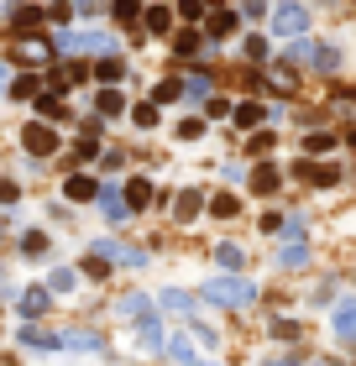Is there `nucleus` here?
Wrapping results in <instances>:
<instances>
[{"instance_id": "nucleus-1", "label": "nucleus", "mask_w": 356, "mask_h": 366, "mask_svg": "<svg viewBox=\"0 0 356 366\" xmlns=\"http://www.w3.org/2000/svg\"><path fill=\"white\" fill-rule=\"evenodd\" d=\"M204 298L220 304V309H247L251 298H257V288H251L247 277H215V283L204 288Z\"/></svg>"}, {"instance_id": "nucleus-2", "label": "nucleus", "mask_w": 356, "mask_h": 366, "mask_svg": "<svg viewBox=\"0 0 356 366\" xmlns=\"http://www.w3.org/2000/svg\"><path fill=\"white\" fill-rule=\"evenodd\" d=\"M53 53H116V37L110 32H73V37H63Z\"/></svg>"}, {"instance_id": "nucleus-3", "label": "nucleus", "mask_w": 356, "mask_h": 366, "mask_svg": "<svg viewBox=\"0 0 356 366\" xmlns=\"http://www.w3.org/2000/svg\"><path fill=\"white\" fill-rule=\"evenodd\" d=\"M267 21H273L278 37H299V32H304V21H309V11L299 6V0H283V6H273V16H267Z\"/></svg>"}, {"instance_id": "nucleus-4", "label": "nucleus", "mask_w": 356, "mask_h": 366, "mask_svg": "<svg viewBox=\"0 0 356 366\" xmlns=\"http://www.w3.org/2000/svg\"><path fill=\"white\" fill-rule=\"evenodd\" d=\"M21 142H26V152H32V157H48L53 147H58V136H53L48 120H37V126H26V131H21Z\"/></svg>"}, {"instance_id": "nucleus-5", "label": "nucleus", "mask_w": 356, "mask_h": 366, "mask_svg": "<svg viewBox=\"0 0 356 366\" xmlns=\"http://www.w3.org/2000/svg\"><path fill=\"white\" fill-rule=\"evenodd\" d=\"M95 199H100V210H105V220H126V199H121V189H116V183L95 189Z\"/></svg>"}, {"instance_id": "nucleus-6", "label": "nucleus", "mask_w": 356, "mask_h": 366, "mask_svg": "<svg viewBox=\"0 0 356 366\" xmlns=\"http://www.w3.org/2000/svg\"><path fill=\"white\" fill-rule=\"evenodd\" d=\"M121 199H126V210H147V204H152V183H147V178H131Z\"/></svg>"}, {"instance_id": "nucleus-7", "label": "nucleus", "mask_w": 356, "mask_h": 366, "mask_svg": "<svg viewBox=\"0 0 356 366\" xmlns=\"http://www.w3.org/2000/svg\"><path fill=\"white\" fill-rule=\"evenodd\" d=\"M48 58H53L48 37H21V63H48Z\"/></svg>"}, {"instance_id": "nucleus-8", "label": "nucleus", "mask_w": 356, "mask_h": 366, "mask_svg": "<svg viewBox=\"0 0 356 366\" xmlns=\"http://www.w3.org/2000/svg\"><path fill=\"white\" fill-rule=\"evenodd\" d=\"M294 178H309V183H320V189H330V183H335L341 173H335V167H314V163H299V167H294Z\"/></svg>"}, {"instance_id": "nucleus-9", "label": "nucleus", "mask_w": 356, "mask_h": 366, "mask_svg": "<svg viewBox=\"0 0 356 366\" xmlns=\"http://www.w3.org/2000/svg\"><path fill=\"white\" fill-rule=\"evenodd\" d=\"M95 189H100V183H95L89 173H73L69 183H63V194H69V199H95Z\"/></svg>"}, {"instance_id": "nucleus-10", "label": "nucleus", "mask_w": 356, "mask_h": 366, "mask_svg": "<svg viewBox=\"0 0 356 366\" xmlns=\"http://www.w3.org/2000/svg\"><path fill=\"white\" fill-rule=\"evenodd\" d=\"M21 314H26V319L48 314V288H26V293H21Z\"/></svg>"}, {"instance_id": "nucleus-11", "label": "nucleus", "mask_w": 356, "mask_h": 366, "mask_svg": "<svg viewBox=\"0 0 356 366\" xmlns=\"http://www.w3.org/2000/svg\"><path fill=\"white\" fill-rule=\"evenodd\" d=\"M21 345H37V351H53V345H63V335H48V330H37V324H26V330H21Z\"/></svg>"}, {"instance_id": "nucleus-12", "label": "nucleus", "mask_w": 356, "mask_h": 366, "mask_svg": "<svg viewBox=\"0 0 356 366\" xmlns=\"http://www.w3.org/2000/svg\"><path fill=\"white\" fill-rule=\"evenodd\" d=\"M273 189H278V167L262 163L257 173H251V194H273Z\"/></svg>"}, {"instance_id": "nucleus-13", "label": "nucleus", "mask_w": 356, "mask_h": 366, "mask_svg": "<svg viewBox=\"0 0 356 366\" xmlns=\"http://www.w3.org/2000/svg\"><path fill=\"white\" fill-rule=\"evenodd\" d=\"M262 120H267V105H257V100L236 105V126H262Z\"/></svg>"}, {"instance_id": "nucleus-14", "label": "nucleus", "mask_w": 356, "mask_h": 366, "mask_svg": "<svg viewBox=\"0 0 356 366\" xmlns=\"http://www.w3.org/2000/svg\"><path fill=\"white\" fill-rule=\"evenodd\" d=\"M309 68H320V73H335V68H341L335 48H314V53H309Z\"/></svg>"}, {"instance_id": "nucleus-15", "label": "nucleus", "mask_w": 356, "mask_h": 366, "mask_svg": "<svg viewBox=\"0 0 356 366\" xmlns=\"http://www.w3.org/2000/svg\"><path fill=\"white\" fill-rule=\"evenodd\" d=\"M95 73H100V84H116L121 73H126V63H121V58H110V53H105V58L95 63Z\"/></svg>"}, {"instance_id": "nucleus-16", "label": "nucleus", "mask_w": 356, "mask_h": 366, "mask_svg": "<svg viewBox=\"0 0 356 366\" xmlns=\"http://www.w3.org/2000/svg\"><path fill=\"white\" fill-rule=\"evenodd\" d=\"M173 210H178V220L189 225L194 214H199V194H194V189H184V194H178V204H173Z\"/></svg>"}, {"instance_id": "nucleus-17", "label": "nucleus", "mask_w": 356, "mask_h": 366, "mask_svg": "<svg viewBox=\"0 0 356 366\" xmlns=\"http://www.w3.org/2000/svg\"><path fill=\"white\" fill-rule=\"evenodd\" d=\"M173 26V11L168 6H147V32H168Z\"/></svg>"}, {"instance_id": "nucleus-18", "label": "nucleus", "mask_w": 356, "mask_h": 366, "mask_svg": "<svg viewBox=\"0 0 356 366\" xmlns=\"http://www.w3.org/2000/svg\"><path fill=\"white\" fill-rule=\"evenodd\" d=\"M330 147H335L330 131H309V136H304V152H309V157H314V152H330Z\"/></svg>"}, {"instance_id": "nucleus-19", "label": "nucleus", "mask_w": 356, "mask_h": 366, "mask_svg": "<svg viewBox=\"0 0 356 366\" xmlns=\"http://www.w3.org/2000/svg\"><path fill=\"white\" fill-rule=\"evenodd\" d=\"M11 21H16V32H32V26L42 21V11H32V6H16V11H11Z\"/></svg>"}, {"instance_id": "nucleus-20", "label": "nucleus", "mask_w": 356, "mask_h": 366, "mask_svg": "<svg viewBox=\"0 0 356 366\" xmlns=\"http://www.w3.org/2000/svg\"><path fill=\"white\" fill-rule=\"evenodd\" d=\"M37 116H42V120H63V100L58 95H42V100H37Z\"/></svg>"}, {"instance_id": "nucleus-21", "label": "nucleus", "mask_w": 356, "mask_h": 366, "mask_svg": "<svg viewBox=\"0 0 356 366\" xmlns=\"http://www.w3.org/2000/svg\"><path fill=\"white\" fill-rule=\"evenodd\" d=\"M157 100H163V105L184 100V79H163V84H157Z\"/></svg>"}, {"instance_id": "nucleus-22", "label": "nucleus", "mask_w": 356, "mask_h": 366, "mask_svg": "<svg viewBox=\"0 0 356 366\" xmlns=\"http://www.w3.org/2000/svg\"><path fill=\"white\" fill-rule=\"evenodd\" d=\"M121 105H126L121 89H100V116H121Z\"/></svg>"}, {"instance_id": "nucleus-23", "label": "nucleus", "mask_w": 356, "mask_h": 366, "mask_svg": "<svg viewBox=\"0 0 356 366\" xmlns=\"http://www.w3.org/2000/svg\"><path fill=\"white\" fill-rule=\"evenodd\" d=\"M210 214H215V220H231V214H236V199H231V194H215V199H210Z\"/></svg>"}, {"instance_id": "nucleus-24", "label": "nucleus", "mask_w": 356, "mask_h": 366, "mask_svg": "<svg viewBox=\"0 0 356 366\" xmlns=\"http://www.w3.org/2000/svg\"><path fill=\"white\" fill-rule=\"evenodd\" d=\"M351 330H356V314H351V304H341V314H335V335L351 340Z\"/></svg>"}, {"instance_id": "nucleus-25", "label": "nucleus", "mask_w": 356, "mask_h": 366, "mask_svg": "<svg viewBox=\"0 0 356 366\" xmlns=\"http://www.w3.org/2000/svg\"><path fill=\"white\" fill-rule=\"evenodd\" d=\"M173 48L184 53V58H194V53H199V32H178V37H173Z\"/></svg>"}, {"instance_id": "nucleus-26", "label": "nucleus", "mask_w": 356, "mask_h": 366, "mask_svg": "<svg viewBox=\"0 0 356 366\" xmlns=\"http://www.w3.org/2000/svg\"><path fill=\"white\" fill-rule=\"evenodd\" d=\"M184 95H189V100H204V95H210V79H204V73H194V79H184Z\"/></svg>"}, {"instance_id": "nucleus-27", "label": "nucleus", "mask_w": 356, "mask_h": 366, "mask_svg": "<svg viewBox=\"0 0 356 366\" xmlns=\"http://www.w3.org/2000/svg\"><path fill=\"white\" fill-rule=\"evenodd\" d=\"M283 267H304V236L283 246Z\"/></svg>"}, {"instance_id": "nucleus-28", "label": "nucleus", "mask_w": 356, "mask_h": 366, "mask_svg": "<svg viewBox=\"0 0 356 366\" xmlns=\"http://www.w3.org/2000/svg\"><path fill=\"white\" fill-rule=\"evenodd\" d=\"M231 26H236V16H231V11H215L210 16V37H226Z\"/></svg>"}, {"instance_id": "nucleus-29", "label": "nucleus", "mask_w": 356, "mask_h": 366, "mask_svg": "<svg viewBox=\"0 0 356 366\" xmlns=\"http://www.w3.org/2000/svg\"><path fill=\"white\" fill-rule=\"evenodd\" d=\"M32 95H37V79H32V73H21V79L11 84V100H32Z\"/></svg>"}, {"instance_id": "nucleus-30", "label": "nucleus", "mask_w": 356, "mask_h": 366, "mask_svg": "<svg viewBox=\"0 0 356 366\" xmlns=\"http://www.w3.org/2000/svg\"><path fill=\"white\" fill-rule=\"evenodd\" d=\"M116 16L121 21H136V16H142V0H116Z\"/></svg>"}, {"instance_id": "nucleus-31", "label": "nucleus", "mask_w": 356, "mask_h": 366, "mask_svg": "<svg viewBox=\"0 0 356 366\" xmlns=\"http://www.w3.org/2000/svg\"><path fill=\"white\" fill-rule=\"evenodd\" d=\"M131 116H136V126H147V131L157 126V105H136V110H131Z\"/></svg>"}, {"instance_id": "nucleus-32", "label": "nucleus", "mask_w": 356, "mask_h": 366, "mask_svg": "<svg viewBox=\"0 0 356 366\" xmlns=\"http://www.w3.org/2000/svg\"><path fill=\"white\" fill-rule=\"evenodd\" d=\"M136 335H142V345H147V351H152V345H163V330H157L152 319H147V324H142V330H136Z\"/></svg>"}, {"instance_id": "nucleus-33", "label": "nucleus", "mask_w": 356, "mask_h": 366, "mask_svg": "<svg viewBox=\"0 0 356 366\" xmlns=\"http://www.w3.org/2000/svg\"><path fill=\"white\" fill-rule=\"evenodd\" d=\"M199 131H204V120H178V136H184V142H194V136H199Z\"/></svg>"}, {"instance_id": "nucleus-34", "label": "nucleus", "mask_w": 356, "mask_h": 366, "mask_svg": "<svg viewBox=\"0 0 356 366\" xmlns=\"http://www.w3.org/2000/svg\"><path fill=\"white\" fill-rule=\"evenodd\" d=\"M163 304H168V309H178V314H189L194 298H184V293H163Z\"/></svg>"}, {"instance_id": "nucleus-35", "label": "nucleus", "mask_w": 356, "mask_h": 366, "mask_svg": "<svg viewBox=\"0 0 356 366\" xmlns=\"http://www.w3.org/2000/svg\"><path fill=\"white\" fill-rule=\"evenodd\" d=\"M42 246H48V236H42V230H32V236H21V251H32V257H37V251H42Z\"/></svg>"}, {"instance_id": "nucleus-36", "label": "nucleus", "mask_w": 356, "mask_h": 366, "mask_svg": "<svg viewBox=\"0 0 356 366\" xmlns=\"http://www.w3.org/2000/svg\"><path fill=\"white\" fill-rule=\"evenodd\" d=\"M273 89H283V95H288V89H294V68H278L273 73Z\"/></svg>"}, {"instance_id": "nucleus-37", "label": "nucleus", "mask_w": 356, "mask_h": 366, "mask_svg": "<svg viewBox=\"0 0 356 366\" xmlns=\"http://www.w3.org/2000/svg\"><path fill=\"white\" fill-rule=\"evenodd\" d=\"M247 58H267V42L262 37H247Z\"/></svg>"}, {"instance_id": "nucleus-38", "label": "nucleus", "mask_w": 356, "mask_h": 366, "mask_svg": "<svg viewBox=\"0 0 356 366\" xmlns=\"http://www.w3.org/2000/svg\"><path fill=\"white\" fill-rule=\"evenodd\" d=\"M220 267H241V251L236 246H220Z\"/></svg>"}, {"instance_id": "nucleus-39", "label": "nucleus", "mask_w": 356, "mask_h": 366, "mask_svg": "<svg viewBox=\"0 0 356 366\" xmlns=\"http://www.w3.org/2000/svg\"><path fill=\"white\" fill-rule=\"evenodd\" d=\"M199 11H204L199 0H178V16H189V21H194V16H199Z\"/></svg>"}, {"instance_id": "nucleus-40", "label": "nucleus", "mask_w": 356, "mask_h": 366, "mask_svg": "<svg viewBox=\"0 0 356 366\" xmlns=\"http://www.w3.org/2000/svg\"><path fill=\"white\" fill-rule=\"evenodd\" d=\"M247 11H251V16H262V11H267V0H247Z\"/></svg>"}, {"instance_id": "nucleus-41", "label": "nucleus", "mask_w": 356, "mask_h": 366, "mask_svg": "<svg viewBox=\"0 0 356 366\" xmlns=\"http://www.w3.org/2000/svg\"><path fill=\"white\" fill-rule=\"evenodd\" d=\"M267 366H304V361H267Z\"/></svg>"}]
</instances>
